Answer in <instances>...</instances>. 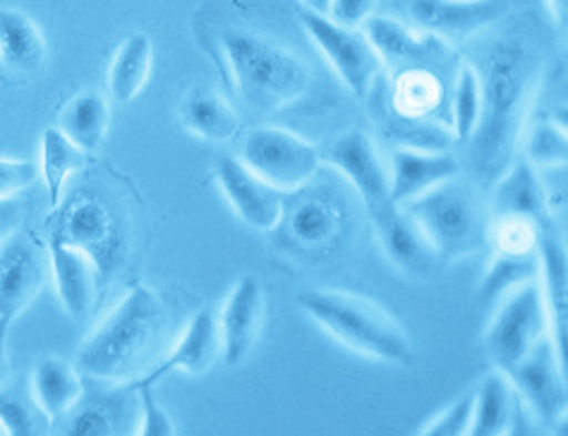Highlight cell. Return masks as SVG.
<instances>
[{"instance_id":"obj_10","label":"cell","mask_w":568,"mask_h":436,"mask_svg":"<svg viewBox=\"0 0 568 436\" xmlns=\"http://www.w3.org/2000/svg\"><path fill=\"white\" fill-rule=\"evenodd\" d=\"M51 237L89 254L101 276L113 272L123 262L125 245L121 237V223H118L111 206L99 197H92V194H82V197L63 206Z\"/></svg>"},{"instance_id":"obj_15","label":"cell","mask_w":568,"mask_h":436,"mask_svg":"<svg viewBox=\"0 0 568 436\" xmlns=\"http://www.w3.org/2000/svg\"><path fill=\"white\" fill-rule=\"evenodd\" d=\"M369 219L375 221L386 260L396 268L413 278H429L435 274L437 264L442 262L439 254L406 209L388 202L377 212H372Z\"/></svg>"},{"instance_id":"obj_43","label":"cell","mask_w":568,"mask_h":436,"mask_svg":"<svg viewBox=\"0 0 568 436\" xmlns=\"http://www.w3.org/2000/svg\"><path fill=\"white\" fill-rule=\"evenodd\" d=\"M10 326L12 322L8 320H0V384L8 377V334H10Z\"/></svg>"},{"instance_id":"obj_34","label":"cell","mask_w":568,"mask_h":436,"mask_svg":"<svg viewBox=\"0 0 568 436\" xmlns=\"http://www.w3.org/2000/svg\"><path fill=\"white\" fill-rule=\"evenodd\" d=\"M379 111H382V128L386 138L396 140L398 146H413V149H446L452 138L448 132L439 125H432L427 118H403L388 109V101L379 99Z\"/></svg>"},{"instance_id":"obj_13","label":"cell","mask_w":568,"mask_h":436,"mask_svg":"<svg viewBox=\"0 0 568 436\" xmlns=\"http://www.w3.org/2000/svg\"><path fill=\"white\" fill-rule=\"evenodd\" d=\"M264 320V288L260 276L245 274L223 300L216 320L221 357L226 367H241L257 345Z\"/></svg>"},{"instance_id":"obj_25","label":"cell","mask_w":568,"mask_h":436,"mask_svg":"<svg viewBox=\"0 0 568 436\" xmlns=\"http://www.w3.org/2000/svg\"><path fill=\"white\" fill-rule=\"evenodd\" d=\"M84 394L80 372L61 357H43L32 374V396L47 419L55 423L68 415Z\"/></svg>"},{"instance_id":"obj_26","label":"cell","mask_w":568,"mask_h":436,"mask_svg":"<svg viewBox=\"0 0 568 436\" xmlns=\"http://www.w3.org/2000/svg\"><path fill=\"white\" fill-rule=\"evenodd\" d=\"M47 39L24 12L0 8V65L34 74L47 63Z\"/></svg>"},{"instance_id":"obj_23","label":"cell","mask_w":568,"mask_h":436,"mask_svg":"<svg viewBox=\"0 0 568 436\" xmlns=\"http://www.w3.org/2000/svg\"><path fill=\"white\" fill-rule=\"evenodd\" d=\"M540 291L545 297L547 320H549V336L559 357L564 359L566 348V328H568V260L566 247L557 237L540 235Z\"/></svg>"},{"instance_id":"obj_20","label":"cell","mask_w":568,"mask_h":436,"mask_svg":"<svg viewBox=\"0 0 568 436\" xmlns=\"http://www.w3.org/2000/svg\"><path fill=\"white\" fill-rule=\"evenodd\" d=\"M47 245L53 283L65 312L74 320L87 317L94 307L101 272L89 254L61 243L58 237H49Z\"/></svg>"},{"instance_id":"obj_30","label":"cell","mask_w":568,"mask_h":436,"mask_svg":"<svg viewBox=\"0 0 568 436\" xmlns=\"http://www.w3.org/2000/svg\"><path fill=\"white\" fill-rule=\"evenodd\" d=\"M87 165V152L74 142H70L58 128H49L41 138V165L39 175L49 190L51 206H58L63 200L65 183L72 173L82 171Z\"/></svg>"},{"instance_id":"obj_8","label":"cell","mask_w":568,"mask_h":436,"mask_svg":"<svg viewBox=\"0 0 568 436\" xmlns=\"http://www.w3.org/2000/svg\"><path fill=\"white\" fill-rule=\"evenodd\" d=\"M241 159L250 171L281 192L303 190L320 171V149L281 128H257L243 140Z\"/></svg>"},{"instance_id":"obj_7","label":"cell","mask_w":568,"mask_h":436,"mask_svg":"<svg viewBox=\"0 0 568 436\" xmlns=\"http://www.w3.org/2000/svg\"><path fill=\"white\" fill-rule=\"evenodd\" d=\"M297 20L307 32L310 41L315 43L326 63L334 68L338 80L346 84L357 99H365L375 89L379 74L384 70L379 55L372 43L357 27H343L334 22L328 14L315 12L310 8L297 10Z\"/></svg>"},{"instance_id":"obj_14","label":"cell","mask_w":568,"mask_h":436,"mask_svg":"<svg viewBox=\"0 0 568 436\" xmlns=\"http://www.w3.org/2000/svg\"><path fill=\"white\" fill-rule=\"evenodd\" d=\"M216 180L226 194L233 212L241 216L250 229L274 231L283 212V200L286 192L272 187L257 173L250 171L247 165L231 154L216 156Z\"/></svg>"},{"instance_id":"obj_44","label":"cell","mask_w":568,"mask_h":436,"mask_svg":"<svg viewBox=\"0 0 568 436\" xmlns=\"http://www.w3.org/2000/svg\"><path fill=\"white\" fill-rule=\"evenodd\" d=\"M551 18L561 27V32L566 29V14H568V0H547Z\"/></svg>"},{"instance_id":"obj_28","label":"cell","mask_w":568,"mask_h":436,"mask_svg":"<svg viewBox=\"0 0 568 436\" xmlns=\"http://www.w3.org/2000/svg\"><path fill=\"white\" fill-rule=\"evenodd\" d=\"M154 65V49L152 39L142 32L130 34L121 49L115 51V58L109 70V94L115 103H130L142 94V89L149 82Z\"/></svg>"},{"instance_id":"obj_5","label":"cell","mask_w":568,"mask_h":436,"mask_svg":"<svg viewBox=\"0 0 568 436\" xmlns=\"http://www.w3.org/2000/svg\"><path fill=\"white\" fill-rule=\"evenodd\" d=\"M403 209L420 225L439 260L468 257L489 240L483 202L468 183H460L458 175L403 204Z\"/></svg>"},{"instance_id":"obj_9","label":"cell","mask_w":568,"mask_h":436,"mask_svg":"<svg viewBox=\"0 0 568 436\" xmlns=\"http://www.w3.org/2000/svg\"><path fill=\"white\" fill-rule=\"evenodd\" d=\"M274 231H278L281 245L295 257L317 262L338 247L343 214L322 194H301V190H295L283 200V212Z\"/></svg>"},{"instance_id":"obj_3","label":"cell","mask_w":568,"mask_h":436,"mask_svg":"<svg viewBox=\"0 0 568 436\" xmlns=\"http://www.w3.org/2000/svg\"><path fill=\"white\" fill-rule=\"evenodd\" d=\"M221 51L229 60L237 97L252 111H278L307 92L310 70L303 60L266 34L226 29L221 34Z\"/></svg>"},{"instance_id":"obj_24","label":"cell","mask_w":568,"mask_h":436,"mask_svg":"<svg viewBox=\"0 0 568 436\" xmlns=\"http://www.w3.org/2000/svg\"><path fill=\"white\" fill-rule=\"evenodd\" d=\"M183 128L206 142H229L241 130V118L231 103L209 87H194L181 101Z\"/></svg>"},{"instance_id":"obj_29","label":"cell","mask_w":568,"mask_h":436,"mask_svg":"<svg viewBox=\"0 0 568 436\" xmlns=\"http://www.w3.org/2000/svg\"><path fill=\"white\" fill-rule=\"evenodd\" d=\"M109 123L111 111L106 97H101L99 92H82L65 103V109L58 115L55 128L89 154L97 152L103 140H106Z\"/></svg>"},{"instance_id":"obj_46","label":"cell","mask_w":568,"mask_h":436,"mask_svg":"<svg viewBox=\"0 0 568 436\" xmlns=\"http://www.w3.org/2000/svg\"><path fill=\"white\" fill-rule=\"evenodd\" d=\"M301 3H303V8H310V10H315V12L326 14L328 12V3H332V0H301Z\"/></svg>"},{"instance_id":"obj_32","label":"cell","mask_w":568,"mask_h":436,"mask_svg":"<svg viewBox=\"0 0 568 436\" xmlns=\"http://www.w3.org/2000/svg\"><path fill=\"white\" fill-rule=\"evenodd\" d=\"M540 274V250L530 254H504L495 252L480 283L483 303H497L516 285L535 281Z\"/></svg>"},{"instance_id":"obj_6","label":"cell","mask_w":568,"mask_h":436,"mask_svg":"<svg viewBox=\"0 0 568 436\" xmlns=\"http://www.w3.org/2000/svg\"><path fill=\"white\" fill-rule=\"evenodd\" d=\"M499 300V310L485 331V348L495 367L506 374L535 348L537 341L549 336V320L537 278L516 285Z\"/></svg>"},{"instance_id":"obj_2","label":"cell","mask_w":568,"mask_h":436,"mask_svg":"<svg viewBox=\"0 0 568 436\" xmlns=\"http://www.w3.org/2000/svg\"><path fill=\"white\" fill-rule=\"evenodd\" d=\"M171 338V314L149 285H134L78 351L84 377L132 384L161 363Z\"/></svg>"},{"instance_id":"obj_21","label":"cell","mask_w":568,"mask_h":436,"mask_svg":"<svg viewBox=\"0 0 568 436\" xmlns=\"http://www.w3.org/2000/svg\"><path fill=\"white\" fill-rule=\"evenodd\" d=\"M219 351H221V343H219V326H216L214 314L209 310H202L187 322L183 336L178 338V343L166 355H163L161 363L152 372H146L138 382L156 384L166 377V374L178 369L187 374H204L214 365Z\"/></svg>"},{"instance_id":"obj_39","label":"cell","mask_w":568,"mask_h":436,"mask_svg":"<svg viewBox=\"0 0 568 436\" xmlns=\"http://www.w3.org/2000/svg\"><path fill=\"white\" fill-rule=\"evenodd\" d=\"M130 388L138 394L140 398V408H142V425L138 427L140 434L144 436H171L178 432L175 423L171 415L161 408V403L154 396V384H130Z\"/></svg>"},{"instance_id":"obj_16","label":"cell","mask_w":568,"mask_h":436,"mask_svg":"<svg viewBox=\"0 0 568 436\" xmlns=\"http://www.w3.org/2000/svg\"><path fill=\"white\" fill-rule=\"evenodd\" d=\"M326 161L348 180L361 194L367 214L388 204V169L384 165L375 142L363 130H351L332 144Z\"/></svg>"},{"instance_id":"obj_19","label":"cell","mask_w":568,"mask_h":436,"mask_svg":"<svg viewBox=\"0 0 568 436\" xmlns=\"http://www.w3.org/2000/svg\"><path fill=\"white\" fill-rule=\"evenodd\" d=\"M456 175H460V165L444 149L439 152V149L396 146L388 163V200L403 206Z\"/></svg>"},{"instance_id":"obj_36","label":"cell","mask_w":568,"mask_h":436,"mask_svg":"<svg viewBox=\"0 0 568 436\" xmlns=\"http://www.w3.org/2000/svg\"><path fill=\"white\" fill-rule=\"evenodd\" d=\"M483 111V82L475 68H460L454 89V138L468 142L480 123Z\"/></svg>"},{"instance_id":"obj_27","label":"cell","mask_w":568,"mask_h":436,"mask_svg":"<svg viewBox=\"0 0 568 436\" xmlns=\"http://www.w3.org/2000/svg\"><path fill=\"white\" fill-rule=\"evenodd\" d=\"M520 415V398L506 374L495 372L473 394V423L470 436L511 434Z\"/></svg>"},{"instance_id":"obj_1","label":"cell","mask_w":568,"mask_h":436,"mask_svg":"<svg viewBox=\"0 0 568 436\" xmlns=\"http://www.w3.org/2000/svg\"><path fill=\"white\" fill-rule=\"evenodd\" d=\"M537 60L518 39L491 49L483 82V111L473 138V165L480 183L491 185L511 165L537 87Z\"/></svg>"},{"instance_id":"obj_41","label":"cell","mask_w":568,"mask_h":436,"mask_svg":"<svg viewBox=\"0 0 568 436\" xmlns=\"http://www.w3.org/2000/svg\"><path fill=\"white\" fill-rule=\"evenodd\" d=\"M39 178V165L32 161L0 159V200H12L14 194L34 185Z\"/></svg>"},{"instance_id":"obj_35","label":"cell","mask_w":568,"mask_h":436,"mask_svg":"<svg viewBox=\"0 0 568 436\" xmlns=\"http://www.w3.org/2000/svg\"><path fill=\"white\" fill-rule=\"evenodd\" d=\"M118 408L109 398H82L74 408L63 415L65 425L58 432L72 436H111L118 432Z\"/></svg>"},{"instance_id":"obj_33","label":"cell","mask_w":568,"mask_h":436,"mask_svg":"<svg viewBox=\"0 0 568 436\" xmlns=\"http://www.w3.org/2000/svg\"><path fill=\"white\" fill-rule=\"evenodd\" d=\"M526 161L532 163L537 171L555 169V165H566L568 159V138L566 125L557 120L540 118L532 125L523 128L520 142Z\"/></svg>"},{"instance_id":"obj_37","label":"cell","mask_w":568,"mask_h":436,"mask_svg":"<svg viewBox=\"0 0 568 436\" xmlns=\"http://www.w3.org/2000/svg\"><path fill=\"white\" fill-rule=\"evenodd\" d=\"M542 229L530 219L523 216H495L489 221V240L495 252L504 254H530L540 245Z\"/></svg>"},{"instance_id":"obj_38","label":"cell","mask_w":568,"mask_h":436,"mask_svg":"<svg viewBox=\"0 0 568 436\" xmlns=\"http://www.w3.org/2000/svg\"><path fill=\"white\" fill-rule=\"evenodd\" d=\"M41 417H47L39 405L22 398L14 391H0V429L12 436H34L47 429L41 423Z\"/></svg>"},{"instance_id":"obj_4","label":"cell","mask_w":568,"mask_h":436,"mask_svg":"<svg viewBox=\"0 0 568 436\" xmlns=\"http://www.w3.org/2000/svg\"><path fill=\"white\" fill-rule=\"evenodd\" d=\"M297 305L346 348L386 365L413 363L415 351L406 328L372 300L343 291L305 288L297 293Z\"/></svg>"},{"instance_id":"obj_42","label":"cell","mask_w":568,"mask_h":436,"mask_svg":"<svg viewBox=\"0 0 568 436\" xmlns=\"http://www.w3.org/2000/svg\"><path fill=\"white\" fill-rule=\"evenodd\" d=\"M377 0H332L328 3V18L343 27H361L375 8Z\"/></svg>"},{"instance_id":"obj_18","label":"cell","mask_w":568,"mask_h":436,"mask_svg":"<svg viewBox=\"0 0 568 436\" xmlns=\"http://www.w3.org/2000/svg\"><path fill=\"white\" fill-rule=\"evenodd\" d=\"M410 20L439 39H466L501 20L506 0H410Z\"/></svg>"},{"instance_id":"obj_22","label":"cell","mask_w":568,"mask_h":436,"mask_svg":"<svg viewBox=\"0 0 568 436\" xmlns=\"http://www.w3.org/2000/svg\"><path fill=\"white\" fill-rule=\"evenodd\" d=\"M549 209L542 175L526 159L508 165L495 180V216H523L545 229Z\"/></svg>"},{"instance_id":"obj_17","label":"cell","mask_w":568,"mask_h":436,"mask_svg":"<svg viewBox=\"0 0 568 436\" xmlns=\"http://www.w3.org/2000/svg\"><path fill=\"white\" fill-rule=\"evenodd\" d=\"M361 27L384 68H427L432 60L448 53L444 39L423 32V29L417 32V29H410L400 20L386 18V14H369Z\"/></svg>"},{"instance_id":"obj_45","label":"cell","mask_w":568,"mask_h":436,"mask_svg":"<svg viewBox=\"0 0 568 436\" xmlns=\"http://www.w3.org/2000/svg\"><path fill=\"white\" fill-rule=\"evenodd\" d=\"M12 219H14L12 200H0V231H3L8 223H12Z\"/></svg>"},{"instance_id":"obj_11","label":"cell","mask_w":568,"mask_h":436,"mask_svg":"<svg viewBox=\"0 0 568 436\" xmlns=\"http://www.w3.org/2000/svg\"><path fill=\"white\" fill-rule=\"evenodd\" d=\"M49 272V245L32 229L12 231L0 245V320H18L34 303Z\"/></svg>"},{"instance_id":"obj_31","label":"cell","mask_w":568,"mask_h":436,"mask_svg":"<svg viewBox=\"0 0 568 436\" xmlns=\"http://www.w3.org/2000/svg\"><path fill=\"white\" fill-rule=\"evenodd\" d=\"M444 103V84L427 68L400 70L394 82L388 109L403 118H427Z\"/></svg>"},{"instance_id":"obj_40","label":"cell","mask_w":568,"mask_h":436,"mask_svg":"<svg viewBox=\"0 0 568 436\" xmlns=\"http://www.w3.org/2000/svg\"><path fill=\"white\" fill-rule=\"evenodd\" d=\"M473 423V394L460 396L456 403L448 405L437 417H432V423L420 429V434L429 436H463L470 432Z\"/></svg>"},{"instance_id":"obj_12","label":"cell","mask_w":568,"mask_h":436,"mask_svg":"<svg viewBox=\"0 0 568 436\" xmlns=\"http://www.w3.org/2000/svg\"><path fill=\"white\" fill-rule=\"evenodd\" d=\"M506 379L540 423L557 425L566 417V372L551 336L537 341L535 348L506 372Z\"/></svg>"}]
</instances>
